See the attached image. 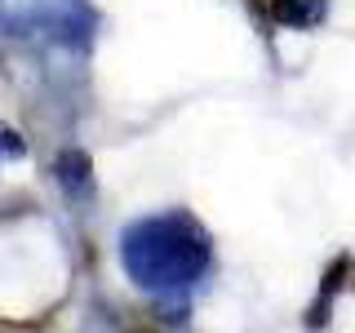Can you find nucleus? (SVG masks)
Masks as SVG:
<instances>
[{"label": "nucleus", "mask_w": 355, "mask_h": 333, "mask_svg": "<svg viewBox=\"0 0 355 333\" xmlns=\"http://www.w3.org/2000/svg\"><path fill=\"white\" fill-rule=\"evenodd\" d=\"M120 266L155 302H182L214 266V240L191 214H151L120 231Z\"/></svg>", "instance_id": "nucleus-1"}, {"label": "nucleus", "mask_w": 355, "mask_h": 333, "mask_svg": "<svg viewBox=\"0 0 355 333\" xmlns=\"http://www.w3.org/2000/svg\"><path fill=\"white\" fill-rule=\"evenodd\" d=\"M0 27L9 36L40 31L62 49H89L98 36V9L89 0H27L22 9H0Z\"/></svg>", "instance_id": "nucleus-2"}, {"label": "nucleus", "mask_w": 355, "mask_h": 333, "mask_svg": "<svg viewBox=\"0 0 355 333\" xmlns=\"http://www.w3.org/2000/svg\"><path fill=\"white\" fill-rule=\"evenodd\" d=\"M53 178H58L67 200H76V205H89V200H94V164H89L85 151H76V147L62 151L58 164H53Z\"/></svg>", "instance_id": "nucleus-3"}, {"label": "nucleus", "mask_w": 355, "mask_h": 333, "mask_svg": "<svg viewBox=\"0 0 355 333\" xmlns=\"http://www.w3.org/2000/svg\"><path fill=\"white\" fill-rule=\"evenodd\" d=\"M271 18L280 22V27L311 31L329 18V0H271Z\"/></svg>", "instance_id": "nucleus-4"}, {"label": "nucleus", "mask_w": 355, "mask_h": 333, "mask_svg": "<svg viewBox=\"0 0 355 333\" xmlns=\"http://www.w3.org/2000/svg\"><path fill=\"white\" fill-rule=\"evenodd\" d=\"M347 266H351L347 258L333 262V271L324 275V298L311 307V320H306V325H324V320H329V307H333V298H338V289H342V275H347Z\"/></svg>", "instance_id": "nucleus-5"}, {"label": "nucleus", "mask_w": 355, "mask_h": 333, "mask_svg": "<svg viewBox=\"0 0 355 333\" xmlns=\"http://www.w3.org/2000/svg\"><path fill=\"white\" fill-rule=\"evenodd\" d=\"M0 155H5V160H22V155H27V142L9 125H0Z\"/></svg>", "instance_id": "nucleus-6"}]
</instances>
